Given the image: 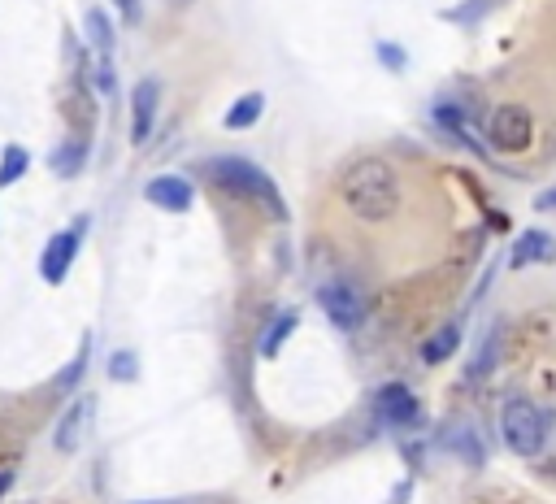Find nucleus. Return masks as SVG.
<instances>
[{
	"label": "nucleus",
	"mask_w": 556,
	"mask_h": 504,
	"mask_svg": "<svg viewBox=\"0 0 556 504\" xmlns=\"http://www.w3.org/2000/svg\"><path fill=\"white\" fill-rule=\"evenodd\" d=\"M339 192H344V205L361 222H387L400 213V174L383 157L352 161L344 179H339Z\"/></svg>",
	"instance_id": "obj_1"
},
{
	"label": "nucleus",
	"mask_w": 556,
	"mask_h": 504,
	"mask_svg": "<svg viewBox=\"0 0 556 504\" xmlns=\"http://www.w3.org/2000/svg\"><path fill=\"white\" fill-rule=\"evenodd\" d=\"M213 179H218L222 187H231V192H244V196H257L265 209L274 213V218H287V205H283V196H278V187L274 179L265 170H257L252 161L244 157H218V161H209L205 166Z\"/></svg>",
	"instance_id": "obj_2"
},
{
	"label": "nucleus",
	"mask_w": 556,
	"mask_h": 504,
	"mask_svg": "<svg viewBox=\"0 0 556 504\" xmlns=\"http://www.w3.org/2000/svg\"><path fill=\"white\" fill-rule=\"evenodd\" d=\"M500 435H504V444H509V452H517V457H535V452L548 444V418H543V409L535 400L517 396L500 413Z\"/></svg>",
	"instance_id": "obj_3"
},
{
	"label": "nucleus",
	"mask_w": 556,
	"mask_h": 504,
	"mask_svg": "<svg viewBox=\"0 0 556 504\" xmlns=\"http://www.w3.org/2000/svg\"><path fill=\"white\" fill-rule=\"evenodd\" d=\"M530 135H535V126H530V113L522 105H500L487 118V144L496 153H526Z\"/></svg>",
	"instance_id": "obj_4"
},
{
	"label": "nucleus",
	"mask_w": 556,
	"mask_h": 504,
	"mask_svg": "<svg viewBox=\"0 0 556 504\" xmlns=\"http://www.w3.org/2000/svg\"><path fill=\"white\" fill-rule=\"evenodd\" d=\"M83 226H87V218L74 222V231H57V235L44 244V252H40V279H44V283L57 287V283L70 274L74 257H79V235H83Z\"/></svg>",
	"instance_id": "obj_5"
},
{
	"label": "nucleus",
	"mask_w": 556,
	"mask_h": 504,
	"mask_svg": "<svg viewBox=\"0 0 556 504\" xmlns=\"http://www.w3.org/2000/svg\"><path fill=\"white\" fill-rule=\"evenodd\" d=\"M318 305L326 309V318H331L339 331H357L365 322V300L357 287H348V283H326L318 292Z\"/></svg>",
	"instance_id": "obj_6"
},
{
	"label": "nucleus",
	"mask_w": 556,
	"mask_h": 504,
	"mask_svg": "<svg viewBox=\"0 0 556 504\" xmlns=\"http://www.w3.org/2000/svg\"><path fill=\"white\" fill-rule=\"evenodd\" d=\"M157 100H161V87L157 79H139L135 96H131V140L144 144L153 135V122H157Z\"/></svg>",
	"instance_id": "obj_7"
},
{
	"label": "nucleus",
	"mask_w": 556,
	"mask_h": 504,
	"mask_svg": "<svg viewBox=\"0 0 556 504\" xmlns=\"http://www.w3.org/2000/svg\"><path fill=\"white\" fill-rule=\"evenodd\" d=\"M144 196H148V205H157L166 213H187V209H192V183L179 179V174H157V179L144 187Z\"/></svg>",
	"instance_id": "obj_8"
},
{
	"label": "nucleus",
	"mask_w": 556,
	"mask_h": 504,
	"mask_svg": "<svg viewBox=\"0 0 556 504\" xmlns=\"http://www.w3.org/2000/svg\"><path fill=\"white\" fill-rule=\"evenodd\" d=\"M374 409H378V418H383L387 426H409L417 418V400H413V392L404 383H387L383 392L374 396Z\"/></svg>",
	"instance_id": "obj_9"
},
{
	"label": "nucleus",
	"mask_w": 556,
	"mask_h": 504,
	"mask_svg": "<svg viewBox=\"0 0 556 504\" xmlns=\"http://www.w3.org/2000/svg\"><path fill=\"white\" fill-rule=\"evenodd\" d=\"M556 257V239L548 231H522V239H517L513 248V266H543V261Z\"/></svg>",
	"instance_id": "obj_10"
},
{
	"label": "nucleus",
	"mask_w": 556,
	"mask_h": 504,
	"mask_svg": "<svg viewBox=\"0 0 556 504\" xmlns=\"http://www.w3.org/2000/svg\"><path fill=\"white\" fill-rule=\"evenodd\" d=\"M87 422H92V396H87V400H74L70 413L61 418V426H57V448H61V452H74V448H79Z\"/></svg>",
	"instance_id": "obj_11"
},
{
	"label": "nucleus",
	"mask_w": 556,
	"mask_h": 504,
	"mask_svg": "<svg viewBox=\"0 0 556 504\" xmlns=\"http://www.w3.org/2000/svg\"><path fill=\"white\" fill-rule=\"evenodd\" d=\"M261 109H265V96L261 92H248V96H239L231 109H226V131H244V126H252L261 118Z\"/></svg>",
	"instance_id": "obj_12"
},
{
	"label": "nucleus",
	"mask_w": 556,
	"mask_h": 504,
	"mask_svg": "<svg viewBox=\"0 0 556 504\" xmlns=\"http://www.w3.org/2000/svg\"><path fill=\"white\" fill-rule=\"evenodd\" d=\"M83 31H87V44H92L96 53H109V48H113V22H109L105 9H87Z\"/></svg>",
	"instance_id": "obj_13"
},
{
	"label": "nucleus",
	"mask_w": 556,
	"mask_h": 504,
	"mask_svg": "<svg viewBox=\"0 0 556 504\" xmlns=\"http://www.w3.org/2000/svg\"><path fill=\"white\" fill-rule=\"evenodd\" d=\"M457 344H461V326H444L439 335H431L426 339V348H422V361L426 365H439V361H448L452 352H457Z\"/></svg>",
	"instance_id": "obj_14"
},
{
	"label": "nucleus",
	"mask_w": 556,
	"mask_h": 504,
	"mask_svg": "<svg viewBox=\"0 0 556 504\" xmlns=\"http://www.w3.org/2000/svg\"><path fill=\"white\" fill-rule=\"evenodd\" d=\"M83 161H87V144L83 140H66L53 153V161H48V166H53V174H61V179H70V174L83 170Z\"/></svg>",
	"instance_id": "obj_15"
},
{
	"label": "nucleus",
	"mask_w": 556,
	"mask_h": 504,
	"mask_svg": "<svg viewBox=\"0 0 556 504\" xmlns=\"http://www.w3.org/2000/svg\"><path fill=\"white\" fill-rule=\"evenodd\" d=\"M31 166V153L22 144H5V153H0V187H14L22 174Z\"/></svg>",
	"instance_id": "obj_16"
},
{
	"label": "nucleus",
	"mask_w": 556,
	"mask_h": 504,
	"mask_svg": "<svg viewBox=\"0 0 556 504\" xmlns=\"http://www.w3.org/2000/svg\"><path fill=\"white\" fill-rule=\"evenodd\" d=\"M296 331V313H283V318L270 322V331L261 335V357H278V348L287 344V335Z\"/></svg>",
	"instance_id": "obj_17"
},
{
	"label": "nucleus",
	"mask_w": 556,
	"mask_h": 504,
	"mask_svg": "<svg viewBox=\"0 0 556 504\" xmlns=\"http://www.w3.org/2000/svg\"><path fill=\"white\" fill-rule=\"evenodd\" d=\"M135 374H139L135 352H113V361H109V378H118V383H131Z\"/></svg>",
	"instance_id": "obj_18"
},
{
	"label": "nucleus",
	"mask_w": 556,
	"mask_h": 504,
	"mask_svg": "<svg viewBox=\"0 0 556 504\" xmlns=\"http://www.w3.org/2000/svg\"><path fill=\"white\" fill-rule=\"evenodd\" d=\"M87 348H92V339H83V348H79V357H74V365L66 374H61V387H74L79 383V374H83V365H87Z\"/></svg>",
	"instance_id": "obj_19"
},
{
	"label": "nucleus",
	"mask_w": 556,
	"mask_h": 504,
	"mask_svg": "<svg viewBox=\"0 0 556 504\" xmlns=\"http://www.w3.org/2000/svg\"><path fill=\"white\" fill-rule=\"evenodd\" d=\"M113 5L122 9V18H126V22H139V14H144V9H139V0H113Z\"/></svg>",
	"instance_id": "obj_20"
},
{
	"label": "nucleus",
	"mask_w": 556,
	"mask_h": 504,
	"mask_svg": "<svg viewBox=\"0 0 556 504\" xmlns=\"http://www.w3.org/2000/svg\"><path fill=\"white\" fill-rule=\"evenodd\" d=\"M378 57H383L387 66H396V70L404 66V57H400V53H396V48H391V44H383V48H378Z\"/></svg>",
	"instance_id": "obj_21"
},
{
	"label": "nucleus",
	"mask_w": 556,
	"mask_h": 504,
	"mask_svg": "<svg viewBox=\"0 0 556 504\" xmlns=\"http://www.w3.org/2000/svg\"><path fill=\"white\" fill-rule=\"evenodd\" d=\"M96 87H100V92H113V70H109V66L96 70Z\"/></svg>",
	"instance_id": "obj_22"
},
{
	"label": "nucleus",
	"mask_w": 556,
	"mask_h": 504,
	"mask_svg": "<svg viewBox=\"0 0 556 504\" xmlns=\"http://www.w3.org/2000/svg\"><path fill=\"white\" fill-rule=\"evenodd\" d=\"M535 209H543V213L556 209V187H552V192H539V196H535Z\"/></svg>",
	"instance_id": "obj_23"
},
{
	"label": "nucleus",
	"mask_w": 556,
	"mask_h": 504,
	"mask_svg": "<svg viewBox=\"0 0 556 504\" xmlns=\"http://www.w3.org/2000/svg\"><path fill=\"white\" fill-rule=\"evenodd\" d=\"M9 487H14V474H9V470H0V496H5Z\"/></svg>",
	"instance_id": "obj_24"
},
{
	"label": "nucleus",
	"mask_w": 556,
	"mask_h": 504,
	"mask_svg": "<svg viewBox=\"0 0 556 504\" xmlns=\"http://www.w3.org/2000/svg\"><path fill=\"white\" fill-rule=\"evenodd\" d=\"M174 5H183V0H174Z\"/></svg>",
	"instance_id": "obj_25"
}]
</instances>
